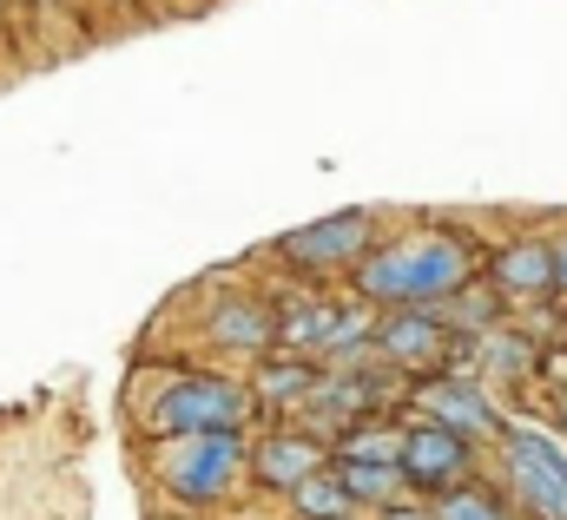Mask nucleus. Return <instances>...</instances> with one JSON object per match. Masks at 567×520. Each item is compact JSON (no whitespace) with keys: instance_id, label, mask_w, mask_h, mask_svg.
<instances>
[{"instance_id":"22","label":"nucleus","mask_w":567,"mask_h":520,"mask_svg":"<svg viewBox=\"0 0 567 520\" xmlns=\"http://www.w3.org/2000/svg\"><path fill=\"white\" fill-rule=\"evenodd\" d=\"M350 520H377V514H350Z\"/></svg>"},{"instance_id":"18","label":"nucleus","mask_w":567,"mask_h":520,"mask_svg":"<svg viewBox=\"0 0 567 520\" xmlns=\"http://www.w3.org/2000/svg\"><path fill=\"white\" fill-rule=\"evenodd\" d=\"M435 514L442 520H522V508L508 501V488L468 481V488H455V495H435Z\"/></svg>"},{"instance_id":"14","label":"nucleus","mask_w":567,"mask_h":520,"mask_svg":"<svg viewBox=\"0 0 567 520\" xmlns=\"http://www.w3.org/2000/svg\"><path fill=\"white\" fill-rule=\"evenodd\" d=\"M337 475L350 481V495H357L370 514H383V508H396V501H416V481H410L403 461H337Z\"/></svg>"},{"instance_id":"15","label":"nucleus","mask_w":567,"mask_h":520,"mask_svg":"<svg viewBox=\"0 0 567 520\" xmlns=\"http://www.w3.org/2000/svg\"><path fill=\"white\" fill-rule=\"evenodd\" d=\"M403 448H410V415L383 408L337 441V461H403Z\"/></svg>"},{"instance_id":"19","label":"nucleus","mask_w":567,"mask_h":520,"mask_svg":"<svg viewBox=\"0 0 567 520\" xmlns=\"http://www.w3.org/2000/svg\"><path fill=\"white\" fill-rule=\"evenodd\" d=\"M377 520H442V514H435V501H423V495H416V501H396V508H383Z\"/></svg>"},{"instance_id":"2","label":"nucleus","mask_w":567,"mask_h":520,"mask_svg":"<svg viewBox=\"0 0 567 520\" xmlns=\"http://www.w3.org/2000/svg\"><path fill=\"white\" fill-rule=\"evenodd\" d=\"M251 435L258 428L145 441V488L178 514H231L251 495Z\"/></svg>"},{"instance_id":"9","label":"nucleus","mask_w":567,"mask_h":520,"mask_svg":"<svg viewBox=\"0 0 567 520\" xmlns=\"http://www.w3.org/2000/svg\"><path fill=\"white\" fill-rule=\"evenodd\" d=\"M337 461V448L323 435H310L303 422H278V428H258L251 435V495L265 501H290L310 475H323Z\"/></svg>"},{"instance_id":"20","label":"nucleus","mask_w":567,"mask_h":520,"mask_svg":"<svg viewBox=\"0 0 567 520\" xmlns=\"http://www.w3.org/2000/svg\"><path fill=\"white\" fill-rule=\"evenodd\" d=\"M555 263H561V297H567V231H555Z\"/></svg>"},{"instance_id":"7","label":"nucleus","mask_w":567,"mask_h":520,"mask_svg":"<svg viewBox=\"0 0 567 520\" xmlns=\"http://www.w3.org/2000/svg\"><path fill=\"white\" fill-rule=\"evenodd\" d=\"M410 415L462 428L482 448H502V435H508V415H502V402L488 389V376H462V370H435L423 383H410Z\"/></svg>"},{"instance_id":"13","label":"nucleus","mask_w":567,"mask_h":520,"mask_svg":"<svg viewBox=\"0 0 567 520\" xmlns=\"http://www.w3.org/2000/svg\"><path fill=\"white\" fill-rule=\"evenodd\" d=\"M245 376H251L258 408H265L271 422H290V415L310 402V389L323 383V363H317V356H303V350H290V343H278V350H271V356H258Z\"/></svg>"},{"instance_id":"6","label":"nucleus","mask_w":567,"mask_h":520,"mask_svg":"<svg viewBox=\"0 0 567 520\" xmlns=\"http://www.w3.org/2000/svg\"><path fill=\"white\" fill-rule=\"evenodd\" d=\"M377 238H383L377 211L350 205V211H330V218H317L303 231H284L271 245V258L284 270H297V277H310V283H330V277H357V263L377 251Z\"/></svg>"},{"instance_id":"23","label":"nucleus","mask_w":567,"mask_h":520,"mask_svg":"<svg viewBox=\"0 0 567 520\" xmlns=\"http://www.w3.org/2000/svg\"><path fill=\"white\" fill-rule=\"evenodd\" d=\"M0 13H7V0H0Z\"/></svg>"},{"instance_id":"10","label":"nucleus","mask_w":567,"mask_h":520,"mask_svg":"<svg viewBox=\"0 0 567 520\" xmlns=\"http://www.w3.org/2000/svg\"><path fill=\"white\" fill-rule=\"evenodd\" d=\"M403 468L416 481V495L435 501V495H455L468 481H482V441L462 435V428H442L429 415H410V448H403Z\"/></svg>"},{"instance_id":"16","label":"nucleus","mask_w":567,"mask_h":520,"mask_svg":"<svg viewBox=\"0 0 567 520\" xmlns=\"http://www.w3.org/2000/svg\"><path fill=\"white\" fill-rule=\"evenodd\" d=\"M284 508H290V520H350V514H370V508L350 495V481L337 475V461H330L323 475H310V481H303Z\"/></svg>"},{"instance_id":"1","label":"nucleus","mask_w":567,"mask_h":520,"mask_svg":"<svg viewBox=\"0 0 567 520\" xmlns=\"http://www.w3.org/2000/svg\"><path fill=\"white\" fill-rule=\"evenodd\" d=\"M482 277V258L462 231L449 225H416L396 238H377V251L357 263L350 290L377 310H442Z\"/></svg>"},{"instance_id":"4","label":"nucleus","mask_w":567,"mask_h":520,"mask_svg":"<svg viewBox=\"0 0 567 520\" xmlns=\"http://www.w3.org/2000/svg\"><path fill=\"white\" fill-rule=\"evenodd\" d=\"M278 310H284V343L317 356L323 370L363 363L377 350V303H363L357 290L350 297H337V290H290Z\"/></svg>"},{"instance_id":"21","label":"nucleus","mask_w":567,"mask_h":520,"mask_svg":"<svg viewBox=\"0 0 567 520\" xmlns=\"http://www.w3.org/2000/svg\"><path fill=\"white\" fill-rule=\"evenodd\" d=\"M212 520H278V514H238V508H231V514H212Z\"/></svg>"},{"instance_id":"12","label":"nucleus","mask_w":567,"mask_h":520,"mask_svg":"<svg viewBox=\"0 0 567 520\" xmlns=\"http://www.w3.org/2000/svg\"><path fill=\"white\" fill-rule=\"evenodd\" d=\"M482 277H488L508 303H548V297H561L555 238H508L495 258L482 263Z\"/></svg>"},{"instance_id":"3","label":"nucleus","mask_w":567,"mask_h":520,"mask_svg":"<svg viewBox=\"0 0 567 520\" xmlns=\"http://www.w3.org/2000/svg\"><path fill=\"white\" fill-rule=\"evenodd\" d=\"M258 395L251 376L238 370H172L158 383H145V402L133 408L140 441L165 435H225V428H258Z\"/></svg>"},{"instance_id":"17","label":"nucleus","mask_w":567,"mask_h":520,"mask_svg":"<svg viewBox=\"0 0 567 520\" xmlns=\"http://www.w3.org/2000/svg\"><path fill=\"white\" fill-rule=\"evenodd\" d=\"M475 363H482V376L488 383H528L535 376V343H522L515 330H482L475 336Z\"/></svg>"},{"instance_id":"11","label":"nucleus","mask_w":567,"mask_h":520,"mask_svg":"<svg viewBox=\"0 0 567 520\" xmlns=\"http://www.w3.org/2000/svg\"><path fill=\"white\" fill-rule=\"evenodd\" d=\"M455 343H462V330L449 323V310H377V350L410 376L449 370Z\"/></svg>"},{"instance_id":"8","label":"nucleus","mask_w":567,"mask_h":520,"mask_svg":"<svg viewBox=\"0 0 567 520\" xmlns=\"http://www.w3.org/2000/svg\"><path fill=\"white\" fill-rule=\"evenodd\" d=\"M205 330V350L225 356V363H258L284 343V310L271 297H251V290H218L212 310L198 316Z\"/></svg>"},{"instance_id":"5","label":"nucleus","mask_w":567,"mask_h":520,"mask_svg":"<svg viewBox=\"0 0 567 520\" xmlns=\"http://www.w3.org/2000/svg\"><path fill=\"white\" fill-rule=\"evenodd\" d=\"M502 488L522 520H567V448L542 422H508L502 435Z\"/></svg>"}]
</instances>
